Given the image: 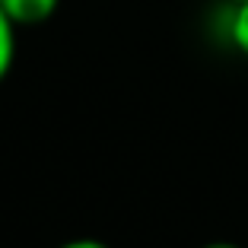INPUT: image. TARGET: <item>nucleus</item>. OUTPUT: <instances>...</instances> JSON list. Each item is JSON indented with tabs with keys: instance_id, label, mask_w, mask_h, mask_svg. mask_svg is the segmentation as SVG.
I'll return each instance as SVG.
<instances>
[{
	"instance_id": "nucleus-3",
	"label": "nucleus",
	"mask_w": 248,
	"mask_h": 248,
	"mask_svg": "<svg viewBox=\"0 0 248 248\" xmlns=\"http://www.w3.org/2000/svg\"><path fill=\"white\" fill-rule=\"evenodd\" d=\"M229 42L235 45L239 54L248 58V3L232 7V16H229Z\"/></svg>"
},
{
	"instance_id": "nucleus-2",
	"label": "nucleus",
	"mask_w": 248,
	"mask_h": 248,
	"mask_svg": "<svg viewBox=\"0 0 248 248\" xmlns=\"http://www.w3.org/2000/svg\"><path fill=\"white\" fill-rule=\"evenodd\" d=\"M16 29H19V26H16V22L3 13V7H0V83L10 77L13 61H16Z\"/></svg>"
},
{
	"instance_id": "nucleus-1",
	"label": "nucleus",
	"mask_w": 248,
	"mask_h": 248,
	"mask_svg": "<svg viewBox=\"0 0 248 248\" xmlns=\"http://www.w3.org/2000/svg\"><path fill=\"white\" fill-rule=\"evenodd\" d=\"M0 7L16 26H42L58 13L61 0H0Z\"/></svg>"
},
{
	"instance_id": "nucleus-4",
	"label": "nucleus",
	"mask_w": 248,
	"mask_h": 248,
	"mask_svg": "<svg viewBox=\"0 0 248 248\" xmlns=\"http://www.w3.org/2000/svg\"><path fill=\"white\" fill-rule=\"evenodd\" d=\"M58 248H108L102 239H70V242H64V245H58Z\"/></svg>"
},
{
	"instance_id": "nucleus-5",
	"label": "nucleus",
	"mask_w": 248,
	"mask_h": 248,
	"mask_svg": "<svg viewBox=\"0 0 248 248\" xmlns=\"http://www.w3.org/2000/svg\"><path fill=\"white\" fill-rule=\"evenodd\" d=\"M201 248H242V245H235V242H207Z\"/></svg>"
},
{
	"instance_id": "nucleus-6",
	"label": "nucleus",
	"mask_w": 248,
	"mask_h": 248,
	"mask_svg": "<svg viewBox=\"0 0 248 248\" xmlns=\"http://www.w3.org/2000/svg\"><path fill=\"white\" fill-rule=\"evenodd\" d=\"M229 7H242V3H248V0H226Z\"/></svg>"
}]
</instances>
